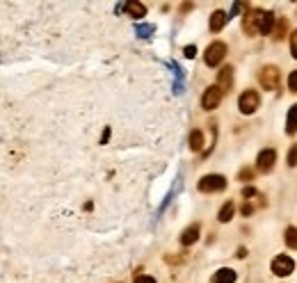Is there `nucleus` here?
<instances>
[{
  "mask_svg": "<svg viewBox=\"0 0 297 283\" xmlns=\"http://www.w3.org/2000/svg\"><path fill=\"white\" fill-rule=\"evenodd\" d=\"M238 178H240V180H251V178H254V169H249V167H244V169H240Z\"/></svg>",
  "mask_w": 297,
  "mask_h": 283,
  "instance_id": "nucleus-20",
  "label": "nucleus"
},
{
  "mask_svg": "<svg viewBox=\"0 0 297 283\" xmlns=\"http://www.w3.org/2000/svg\"><path fill=\"white\" fill-rule=\"evenodd\" d=\"M197 240H199V224L188 226V229L183 231V235H181V244H185V247H190V244H194Z\"/></svg>",
  "mask_w": 297,
  "mask_h": 283,
  "instance_id": "nucleus-10",
  "label": "nucleus"
},
{
  "mask_svg": "<svg viewBox=\"0 0 297 283\" xmlns=\"http://www.w3.org/2000/svg\"><path fill=\"white\" fill-rule=\"evenodd\" d=\"M274 23H277L274 14L265 12L263 14V23H261V34H272V30H274Z\"/></svg>",
  "mask_w": 297,
  "mask_h": 283,
  "instance_id": "nucleus-15",
  "label": "nucleus"
},
{
  "mask_svg": "<svg viewBox=\"0 0 297 283\" xmlns=\"http://www.w3.org/2000/svg\"><path fill=\"white\" fill-rule=\"evenodd\" d=\"M284 240H286V244H288L291 249H297V229H295V226H288V229H286Z\"/></svg>",
  "mask_w": 297,
  "mask_h": 283,
  "instance_id": "nucleus-19",
  "label": "nucleus"
},
{
  "mask_svg": "<svg viewBox=\"0 0 297 283\" xmlns=\"http://www.w3.org/2000/svg\"><path fill=\"white\" fill-rule=\"evenodd\" d=\"M247 256V249H244V247H240V249H238V258H244Z\"/></svg>",
  "mask_w": 297,
  "mask_h": 283,
  "instance_id": "nucleus-29",
  "label": "nucleus"
},
{
  "mask_svg": "<svg viewBox=\"0 0 297 283\" xmlns=\"http://www.w3.org/2000/svg\"><path fill=\"white\" fill-rule=\"evenodd\" d=\"M258 82H261V87L263 89H268V92H274V89H279V85H281V71H279L277 66H263L261 69V73H258Z\"/></svg>",
  "mask_w": 297,
  "mask_h": 283,
  "instance_id": "nucleus-1",
  "label": "nucleus"
},
{
  "mask_svg": "<svg viewBox=\"0 0 297 283\" xmlns=\"http://www.w3.org/2000/svg\"><path fill=\"white\" fill-rule=\"evenodd\" d=\"M243 197H244V199L256 197V190H254V187H244V190H243Z\"/></svg>",
  "mask_w": 297,
  "mask_h": 283,
  "instance_id": "nucleus-25",
  "label": "nucleus"
},
{
  "mask_svg": "<svg viewBox=\"0 0 297 283\" xmlns=\"http://www.w3.org/2000/svg\"><path fill=\"white\" fill-rule=\"evenodd\" d=\"M224 57H226V44H222V41H213L211 46L206 48L204 59L208 66H217Z\"/></svg>",
  "mask_w": 297,
  "mask_h": 283,
  "instance_id": "nucleus-5",
  "label": "nucleus"
},
{
  "mask_svg": "<svg viewBox=\"0 0 297 283\" xmlns=\"http://www.w3.org/2000/svg\"><path fill=\"white\" fill-rule=\"evenodd\" d=\"M293 267H295V263H293L291 256H277L272 260V272H274L277 277H288L293 272Z\"/></svg>",
  "mask_w": 297,
  "mask_h": 283,
  "instance_id": "nucleus-8",
  "label": "nucleus"
},
{
  "mask_svg": "<svg viewBox=\"0 0 297 283\" xmlns=\"http://www.w3.org/2000/svg\"><path fill=\"white\" fill-rule=\"evenodd\" d=\"M236 281V272L229 270V267H222L213 274V283H233Z\"/></svg>",
  "mask_w": 297,
  "mask_h": 283,
  "instance_id": "nucleus-11",
  "label": "nucleus"
},
{
  "mask_svg": "<svg viewBox=\"0 0 297 283\" xmlns=\"http://www.w3.org/2000/svg\"><path fill=\"white\" fill-rule=\"evenodd\" d=\"M190 149L192 151H201L204 149V132L201 130H192L190 132Z\"/></svg>",
  "mask_w": 297,
  "mask_h": 283,
  "instance_id": "nucleus-16",
  "label": "nucleus"
},
{
  "mask_svg": "<svg viewBox=\"0 0 297 283\" xmlns=\"http://www.w3.org/2000/svg\"><path fill=\"white\" fill-rule=\"evenodd\" d=\"M183 53H185V57H188V59H192L194 55H197V48H194V46H185Z\"/></svg>",
  "mask_w": 297,
  "mask_h": 283,
  "instance_id": "nucleus-24",
  "label": "nucleus"
},
{
  "mask_svg": "<svg viewBox=\"0 0 297 283\" xmlns=\"http://www.w3.org/2000/svg\"><path fill=\"white\" fill-rule=\"evenodd\" d=\"M135 283H156V279H153V277H137V279H135Z\"/></svg>",
  "mask_w": 297,
  "mask_h": 283,
  "instance_id": "nucleus-27",
  "label": "nucleus"
},
{
  "mask_svg": "<svg viewBox=\"0 0 297 283\" xmlns=\"http://www.w3.org/2000/svg\"><path fill=\"white\" fill-rule=\"evenodd\" d=\"M274 162H277V153H274V149H265V151L258 153L256 169L261 171V174H268V171L274 169Z\"/></svg>",
  "mask_w": 297,
  "mask_h": 283,
  "instance_id": "nucleus-7",
  "label": "nucleus"
},
{
  "mask_svg": "<svg viewBox=\"0 0 297 283\" xmlns=\"http://www.w3.org/2000/svg\"><path fill=\"white\" fill-rule=\"evenodd\" d=\"M226 21H229V16H226L224 12H213V16H211V30L213 32H219V30H222V27L226 26Z\"/></svg>",
  "mask_w": 297,
  "mask_h": 283,
  "instance_id": "nucleus-12",
  "label": "nucleus"
},
{
  "mask_svg": "<svg viewBox=\"0 0 297 283\" xmlns=\"http://www.w3.org/2000/svg\"><path fill=\"white\" fill-rule=\"evenodd\" d=\"M297 165V146H293L288 151V167H295Z\"/></svg>",
  "mask_w": 297,
  "mask_h": 283,
  "instance_id": "nucleus-22",
  "label": "nucleus"
},
{
  "mask_svg": "<svg viewBox=\"0 0 297 283\" xmlns=\"http://www.w3.org/2000/svg\"><path fill=\"white\" fill-rule=\"evenodd\" d=\"M233 212H236V206H233L231 201H226V204L222 206V208H219V215H217V219H219V222H222V224H226V222H229V219L233 217Z\"/></svg>",
  "mask_w": 297,
  "mask_h": 283,
  "instance_id": "nucleus-17",
  "label": "nucleus"
},
{
  "mask_svg": "<svg viewBox=\"0 0 297 283\" xmlns=\"http://www.w3.org/2000/svg\"><path fill=\"white\" fill-rule=\"evenodd\" d=\"M217 87L222 89V94L231 92V87H233V69H231V66H224V69L219 71V76H217Z\"/></svg>",
  "mask_w": 297,
  "mask_h": 283,
  "instance_id": "nucleus-9",
  "label": "nucleus"
},
{
  "mask_svg": "<svg viewBox=\"0 0 297 283\" xmlns=\"http://www.w3.org/2000/svg\"><path fill=\"white\" fill-rule=\"evenodd\" d=\"M108 137H110V128H106V132H103V137H101V144H106Z\"/></svg>",
  "mask_w": 297,
  "mask_h": 283,
  "instance_id": "nucleus-28",
  "label": "nucleus"
},
{
  "mask_svg": "<svg viewBox=\"0 0 297 283\" xmlns=\"http://www.w3.org/2000/svg\"><path fill=\"white\" fill-rule=\"evenodd\" d=\"M286 30H288V21L286 19H277V23H274V30H272V37L277 41H281L286 37Z\"/></svg>",
  "mask_w": 297,
  "mask_h": 283,
  "instance_id": "nucleus-18",
  "label": "nucleus"
},
{
  "mask_svg": "<svg viewBox=\"0 0 297 283\" xmlns=\"http://www.w3.org/2000/svg\"><path fill=\"white\" fill-rule=\"evenodd\" d=\"M258 105H261V96H258V92L247 89V92L240 94L238 107H240V112H243V114H254L258 110Z\"/></svg>",
  "mask_w": 297,
  "mask_h": 283,
  "instance_id": "nucleus-3",
  "label": "nucleus"
},
{
  "mask_svg": "<svg viewBox=\"0 0 297 283\" xmlns=\"http://www.w3.org/2000/svg\"><path fill=\"white\" fill-rule=\"evenodd\" d=\"M295 130H297V103L288 110V117H286V132L295 135Z\"/></svg>",
  "mask_w": 297,
  "mask_h": 283,
  "instance_id": "nucleus-13",
  "label": "nucleus"
},
{
  "mask_svg": "<svg viewBox=\"0 0 297 283\" xmlns=\"http://www.w3.org/2000/svg\"><path fill=\"white\" fill-rule=\"evenodd\" d=\"M251 212H254V206H251V204H244V206H243V215H244V217H249Z\"/></svg>",
  "mask_w": 297,
  "mask_h": 283,
  "instance_id": "nucleus-26",
  "label": "nucleus"
},
{
  "mask_svg": "<svg viewBox=\"0 0 297 283\" xmlns=\"http://www.w3.org/2000/svg\"><path fill=\"white\" fill-rule=\"evenodd\" d=\"M124 9H126L128 14H131L133 19H142V16L146 14V7L142 5V2H126Z\"/></svg>",
  "mask_w": 297,
  "mask_h": 283,
  "instance_id": "nucleus-14",
  "label": "nucleus"
},
{
  "mask_svg": "<svg viewBox=\"0 0 297 283\" xmlns=\"http://www.w3.org/2000/svg\"><path fill=\"white\" fill-rule=\"evenodd\" d=\"M263 14L261 9H249V12L244 14V21H243V27L244 32L249 34V37H256L261 34V23H263Z\"/></svg>",
  "mask_w": 297,
  "mask_h": 283,
  "instance_id": "nucleus-2",
  "label": "nucleus"
},
{
  "mask_svg": "<svg viewBox=\"0 0 297 283\" xmlns=\"http://www.w3.org/2000/svg\"><path fill=\"white\" fill-rule=\"evenodd\" d=\"M291 53H293V57L297 59V30L291 34Z\"/></svg>",
  "mask_w": 297,
  "mask_h": 283,
  "instance_id": "nucleus-23",
  "label": "nucleus"
},
{
  "mask_svg": "<svg viewBox=\"0 0 297 283\" xmlns=\"http://www.w3.org/2000/svg\"><path fill=\"white\" fill-rule=\"evenodd\" d=\"M226 187V178L219 176V174H208V176H204L201 180H199V190L201 192H222Z\"/></svg>",
  "mask_w": 297,
  "mask_h": 283,
  "instance_id": "nucleus-4",
  "label": "nucleus"
},
{
  "mask_svg": "<svg viewBox=\"0 0 297 283\" xmlns=\"http://www.w3.org/2000/svg\"><path fill=\"white\" fill-rule=\"evenodd\" d=\"M222 89H219L217 85H211L208 89L204 92V96H201V105H204V110H215V107L222 103Z\"/></svg>",
  "mask_w": 297,
  "mask_h": 283,
  "instance_id": "nucleus-6",
  "label": "nucleus"
},
{
  "mask_svg": "<svg viewBox=\"0 0 297 283\" xmlns=\"http://www.w3.org/2000/svg\"><path fill=\"white\" fill-rule=\"evenodd\" d=\"M288 89L297 94V71H293L291 76H288Z\"/></svg>",
  "mask_w": 297,
  "mask_h": 283,
  "instance_id": "nucleus-21",
  "label": "nucleus"
}]
</instances>
